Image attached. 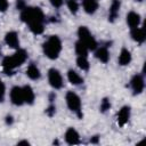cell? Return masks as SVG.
<instances>
[{"mask_svg":"<svg viewBox=\"0 0 146 146\" xmlns=\"http://www.w3.org/2000/svg\"><path fill=\"white\" fill-rule=\"evenodd\" d=\"M30 143L27 141V140H21V141H18V145H29Z\"/></svg>","mask_w":146,"mask_h":146,"instance_id":"cell-31","label":"cell"},{"mask_svg":"<svg viewBox=\"0 0 146 146\" xmlns=\"http://www.w3.org/2000/svg\"><path fill=\"white\" fill-rule=\"evenodd\" d=\"M130 34L133 41L138 42V43H143L146 39V33H145V29L144 27H136V29H131L130 30Z\"/></svg>","mask_w":146,"mask_h":146,"instance_id":"cell-13","label":"cell"},{"mask_svg":"<svg viewBox=\"0 0 146 146\" xmlns=\"http://www.w3.org/2000/svg\"><path fill=\"white\" fill-rule=\"evenodd\" d=\"M130 113H131V110L129 106H123L119 112H117V115H116V120H117V123L119 125L123 127L130 119Z\"/></svg>","mask_w":146,"mask_h":146,"instance_id":"cell-10","label":"cell"},{"mask_svg":"<svg viewBox=\"0 0 146 146\" xmlns=\"http://www.w3.org/2000/svg\"><path fill=\"white\" fill-rule=\"evenodd\" d=\"M50 3L55 7V8H59L63 5V0H50Z\"/></svg>","mask_w":146,"mask_h":146,"instance_id":"cell-28","label":"cell"},{"mask_svg":"<svg viewBox=\"0 0 146 146\" xmlns=\"http://www.w3.org/2000/svg\"><path fill=\"white\" fill-rule=\"evenodd\" d=\"M23 89V96H24V103L29 104V105H32L34 103V99H35V95H34V91L32 89L31 86L26 84L24 87H22Z\"/></svg>","mask_w":146,"mask_h":146,"instance_id":"cell-16","label":"cell"},{"mask_svg":"<svg viewBox=\"0 0 146 146\" xmlns=\"http://www.w3.org/2000/svg\"><path fill=\"white\" fill-rule=\"evenodd\" d=\"M5 42L10 48H14V49H18L19 48L18 34L15 31H9V32L6 33V35H5Z\"/></svg>","mask_w":146,"mask_h":146,"instance_id":"cell-9","label":"cell"},{"mask_svg":"<svg viewBox=\"0 0 146 146\" xmlns=\"http://www.w3.org/2000/svg\"><path fill=\"white\" fill-rule=\"evenodd\" d=\"M67 79H68V81H70L72 84H74V86H79V84H81V83L83 82L82 76H81L76 71H74V70H70V71L67 72Z\"/></svg>","mask_w":146,"mask_h":146,"instance_id":"cell-20","label":"cell"},{"mask_svg":"<svg viewBox=\"0 0 146 146\" xmlns=\"http://www.w3.org/2000/svg\"><path fill=\"white\" fill-rule=\"evenodd\" d=\"M9 7V2L8 0H0V11L5 13Z\"/></svg>","mask_w":146,"mask_h":146,"instance_id":"cell-26","label":"cell"},{"mask_svg":"<svg viewBox=\"0 0 146 146\" xmlns=\"http://www.w3.org/2000/svg\"><path fill=\"white\" fill-rule=\"evenodd\" d=\"M27 59V52L24 49H17L16 52L11 56H7L2 60V68L6 74H13L14 70L21 66Z\"/></svg>","mask_w":146,"mask_h":146,"instance_id":"cell-2","label":"cell"},{"mask_svg":"<svg viewBox=\"0 0 146 146\" xmlns=\"http://www.w3.org/2000/svg\"><path fill=\"white\" fill-rule=\"evenodd\" d=\"M130 86L131 89L133 91V95H139L143 92L144 87H145V82H144V78L141 74H135L130 81Z\"/></svg>","mask_w":146,"mask_h":146,"instance_id":"cell-8","label":"cell"},{"mask_svg":"<svg viewBox=\"0 0 146 146\" xmlns=\"http://www.w3.org/2000/svg\"><path fill=\"white\" fill-rule=\"evenodd\" d=\"M5 96H6V86L0 80V103H2L5 100Z\"/></svg>","mask_w":146,"mask_h":146,"instance_id":"cell-25","label":"cell"},{"mask_svg":"<svg viewBox=\"0 0 146 146\" xmlns=\"http://www.w3.org/2000/svg\"><path fill=\"white\" fill-rule=\"evenodd\" d=\"M120 8H121V1L120 0H112V3L110 6V10H108V21L110 22H114L120 13Z\"/></svg>","mask_w":146,"mask_h":146,"instance_id":"cell-12","label":"cell"},{"mask_svg":"<svg viewBox=\"0 0 146 146\" xmlns=\"http://www.w3.org/2000/svg\"><path fill=\"white\" fill-rule=\"evenodd\" d=\"M131 59H132L131 52L127 48H122L121 51H120V55H119V64L122 65V66L129 65L130 62H131Z\"/></svg>","mask_w":146,"mask_h":146,"instance_id":"cell-18","label":"cell"},{"mask_svg":"<svg viewBox=\"0 0 146 146\" xmlns=\"http://www.w3.org/2000/svg\"><path fill=\"white\" fill-rule=\"evenodd\" d=\"M65 137V141L68 145H74V144H79L80 143V136L78 133V131L74 128H68L64 135Z\"/></svg>","mask_w":146,"mask_h":146,"instance_id":"cell-11","label":"cell"},{"mask_svg":"<svg viewBox=\"0 0 146 146\" xmlns=\"http://www.w3.org/2000/svg\"><path fill=\"white\" fill-rule=\"evenodd\" d=\"M48 81H49V84L54 89H60L64 83L60 72L56 68H50L48 71Z\"/></svg>","mask_w":146,"mask_h":146,"instance_id":"cell-6","label":"cell"},{"mask_svg":"<svg viewBox=\"0 0 146 146\" xmlns=\"http://www.w3.org/2000/svg\"><path fill=\"white\" fill-rule=\"evenodd\" d=\"M26 75L31 79V80H38L40 79L41 76V73H40V70L39 67L34 64V63H31L29 66H27V70H26Z\"/></svg>","mask_w":146,"mask_h":146,"instance_id":"cell-19","label":"cell"},{"mask_svg":"<svg viewBox=\"0 0 146 146\" xmlns=\"http://www.w3.org/2000/svg\"><path fill=\"white\" fill-rule=\"evenodd\" d=\"M21 19L34 34H41L44 31V15L39 7H25L21 11Z\"/></svg>","mask_w":146,"mask_h":146,"instance_id":"cell-1","label":"cell"},{"mask_svg":"<svg viewBox=\"0 0 146 146\" xmlns=\"http://www.w3.org/2000/svg\"><path fill=\"white\" fill-rule=\"evenodd\" d=\"M75 52H76V55L78 56H84V57H87L88 56V51H89V49L87 48V46L84 44V43H82L80 40H78L76 42H75Z\"/></svg>","mask_w":146,"mask_h":146,"instance_id":"cell-21","label":"cell"},{"mask_svg":"<svg viewBox=\"0 0 146 146\" xmlns=\"http://www.w3.org/2000/svg\"><path fill=\"white\" fill-rule=\"evenodd\" d=\"M82 6H83L84 11L87 14L91 15V14H95L96 10L98 9L99 0H83L82 1Z\"/></svg>","mask_w":146,"mask_h":146,"instance_id":"cell-15","label":"cell"},{"mask_svg":"<svg viewBox=\"0 0 146 146\" xmlns=\"http://www.w3.org/2000/svg\"><path fill=\"white\" fill-rule=\"evenodd\" d=\"M9 97H10V102L16 105V106H21L24 103V96H23V89L22 87H18V86H15L11 88L10 90V94H9Z\"/></svg>","mask_w":146,"mask_h":146,"instance_id":"cell-7","label":"cell"},{"mask_svg":"<svg viewBox=\"0 0 146 146\" xmlns=\"http://www.w3.org/2000/svg\"><path fill=\"white\" fill-rule=\"evenodd\" d=\"M42 50L46 57L49 59L58 58L62 51V41L57 35H50L42 44Z\"/></svg>","mask_w":146,"mask_h":146,"instance_id":"cell-3","label":"cell"},{"mask_svg":"<svg viewBox=\"0 0 146 146\" xmlns=\"http://www.w3.org/2000/svg\"><path fill=\"white\" fill-rule=\"evenodd\" d=\"M55 110H56L55 106H54V105H50V106L46 110V112H47V114H48L49 116H52V115L55 114Z\"/></svg>","mask_w":146,"mask_h":146,"instance_id":"cell-29","label":"cell"},{"mask_svg":"<svg viewBox=\"0 0 146 146\" xmlns=\"http://www.w3.org/2000/svg\"><path fill=\"white\" fill-rule=\"evenodd\" d=\"M6 123H7V124H11V123H13V117H11L10 115H8V116L6 117Z\"/></svg>","mask_w":146,"mask_h":146,"instance_id":"cell-30","label":"cell"},{"mask_svg":"<svg viewBox=\"0 0 146 146\" xmlns=\"http://www.w3.org/2000/svg\"><path fill=\"white\" fill-rule=\"evenodd\" d=\"M76 65L82 71H88L89 70V62H88V58L84 57V56H78V58H76Z\"/></svg>","mask_w":146,"mask_h":146,"instance_id":"cell-22","label":"cell"},{"mask_svg":"<svg viewBox=\"0 0 146 146\" xmlns=\"http://www.w3.org/2000/svg\"><path fill=\"white\" fill-rule=\"evenodd\" d=\"M136 1H141V0H136Z\"/></svg>","mask_w":146,"mask_h":146,"instance_id":"cell-33","label":"cell"},{"mask_svg":"<svg viewBox=\"0 0 146 146\" xmlns=\"http://www.w3.org/2000/svg\"><path fill=\"white\" fill-rule=\"evenodd\" d=\"M78 36H79V40L82 43H84L89 50H95L97 48V46H98L97 44V41L92 36V34L90 33V31L88 30V27L80 26L79 30H78Z\"/></svg>","mask_w":146,"mask_h":146,"instance_id":"cell-4","label":"cell"},{"mask_svg":"<svg viewBox=\"0 0 146 146\" xmlns=\"http://www.w3.org/2000/svg\"><path fill=\"white\" fill-rule=\"evenodd\" d=\"M65 100H66V104H67V107L74 112L78 117H82V110H81V99L80 97L73 92V91H68L65 96Z\"/></svg>","mask_w":146,"mask_h":146,"instance_id":"cell-5","label":"cell"},{"mask_svg":"<svg viewBox=\"0 0 146 146\" xmlns=\"http://www.w3.org/2000/svg\"><path fill=\"white\" fill-rule=\"evenodd\" d=\"M67 8L70 9V11L72 14H76L79 10V5H78L76 0H67Z\"/></svg>","mask_w":146,"mask_h":146,"instance_id":"cell-23","label":"cell"},{"mask_svg":"<svg viewBox=\"0 0 146 146\" xmlns=\"http://www.w3.org/2000/svg\"><path fill=\"white\" fill-rule=\"evenodd\" d=\"M25 7H26L25 0H17V1H16V8H17L18 10H21V11H22Z\"/></svg>","mask_w":146,"mask_h":146,"instance_id":"cell-27","label":"cell"},{"mask_svg":"<svg viewBox=\"0 0 146 146\" xmlns=\"http://www.w3.org/2000/svg\"><path fill=\"white\" fill-rule=\"evenodd\" d=\"M110 108H111V102L108 100V98H104L100 102V111L104 113V112L108 111Z\"/></svg>","mask_w":146,"mask_h":146,"instance_id":"cell-24","label":"cell"},{"mask_svg":"<svg viewBox=\"0 0 146 146\" xmlns=\"http://www.w3.org/2000/svg\"><path fill=\"white\" fill-rule=\"evenodd\" d=\"M0 55H1V48H0Z\"/></svg>","mask_w":146,"mask_h":146,"instance_id":"cell-32","label":"cell"},{"mask_svg":"<svg viewBox=\"0 0 146 146\" xmlns=\"http://www.w3.org/2000/svg\"><path fill=\"white\" fill-rule=\"evenodd\" d=\"M95 52V56L102 62V63H107L110 60V51L107 49V47L103 46V47H97Z\"/></svg>","mask_w":146,"mask_h":146,"instance_id":"cell-17","label":"cell"},{"mask_svg":"<svg viewBox=\"0 0 146 146\" xmlns=\"http://www.w3.org/2000/svg\"><path fill=\"white\" fill-rule=\"evenodd\" d=\"M127 24L131 29H136L140 25V15L136 11H130L127 15Z\"/></svg>","mask_w":146,"mask_h":146,"instance_id":"cell-14","label":"cell"}]
</instances>
